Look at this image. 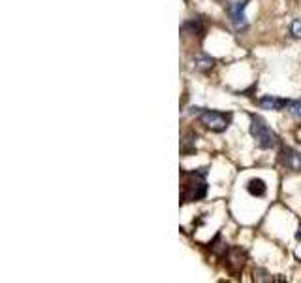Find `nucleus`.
Returning <instances> with one entry per match:
<instances>
[{
	"label": "nucleus",
	"instance_id": "obj_9",
	"mask_svg": "<svg viewBox=\"0 0 301 283\" xmlns=\"http://www.w3.org/2000/svg\"><path fill=\"white\" fill-rule=\"evenodd\" d=\"M215 59L211 55H205V53H198V55H194V66L198 68V70H209V68L215 66Z\"/></svg>",
	"mask_w": 301,
	"mask_h": 283
},
{
	"label": "nucleus",
	"instance_id": "obj_7",
	"mask_svg": "<svg viewBox=\"0 0 301 283\" xmlns=\"http://www.w3.org/2000/svg\"><path fill=\"white\" fill-rule=\"evenodd\" d=\"M247 191L251 193L252 197H265V193H267V185L264 183V179L260 178H252L249 183H247Z\"/></svg>",
	"mask_w": 301,
	"mask_h": 283
},
{
	"label": "nucleus",
	"instance_id": "obj_5",
	"mask_svg": "<svg viewBox=\"0 0 301 283\" xmlns=\"http://www.w3.org/2000/svg\"><path fill=\"white\" fill-rule=\"evenodd\" d=\"M281 160L283 164L292 172H301V153L292 148H284L281 153Z\"/></svg>",
	"mask_w": 301,
	"mask_h": 283
},
{
	"label": "nucleus",
	"instance_id": "obj_11",
	"mask_svg": "<svg viewBox=\"0 0 301 283\" xmlns=\"http://www.w3.org/2000/svg\"><path fill=\"white\" fill-rule=\"evenodd\" d=\"M292 34H294L295 38H301V19H294L292 21Z\"/></svg>",
	"mask_w": 301,
	"mask_h": 283
},
{
	"label": "nucleus",
	"instance_id": "obj_6",
	"mask_svg": "<svg viewBox=\"0 0 301 283\" xmlns=\"http://www.w3.org/2000/svg\"><path fill=\"white\" fill-rule=\"evenodd\" d=\"M260 108L262 110H269V111H283L286 110V104H288V100L284 99H279V97H271V95H265L260 99Z\"/></svg>",
	"mask_w": 301,
	"mask_h": 283
},
{
	"label": "nucleus",
	"instance_id": "obj_1",
	"mask_svg": "<svg viewBox=\"0 0 301 283\" xmlns=\"http://www.w3.org/2000/svg\"><path fill=\"white\" fill-rule=\"evenodd\" d=\"M207 168H200L194 172L183 174L184 185H183V195H181V202H196L202 200L207 195Z\"/></svg>",
	"mask_w": 301,
	"mask_h": 283
},
{
	"label": "nucleus",
	"instance_id": "obj_10",
	"mask_svg": "<svg viewBox=\"0 0 301 283\" xmlns=\"http://www.w3.org/2000/svg\"><path fill=\"white\" fill-rule=\"evenodd\" d=\"M286 110H288V113L292 117H295V119H301V100H288Z\"/></svg>",
	"mask_w": 301,
	"mask_h": 283
},
{
	"label": "nucleus",
	"instance_id": "obj_2",
	"mask_svg": "<svg viewBox=\"0 0 301 283\" xmlns=\"http://www.w3.org/2000/svg\"><path fill=\"white\" fill-rule=\"evenodd\" d=\"M251 134L252 138L256 140V144H258L260 149H271L277 146V134L273 132V130L267 127V123H265L262 117L258 115H252L251 117Z\"/></svg>",
	"mask_w": 301,
	"mask_h": 283
},
{
	"label": "nucleus",
	"instance_id": "obj_4",
	"mask_svg": "<svg viewBox=\"0 0 301 283\" xmlns=\"http://www.w3.org/2000/svg\"><path fill=\"white\" fill-rule=\"evenodd\" d=\"M245 8H247V0H241V2H235L230 6V17H232V23L237 31H245L247 29V13H245Z\"/></svg>",
	"mask_w": 301,
	"mask_h": 283
},
{
	"label": "nucleus",
	"instance_id": "obj_8",
	"mask_svg": "<svg viewBox=\"0 0 301 283\" xmlns=\"http://www.w3.org/2000/svg\"><path fill=\"white\" fill-rule=\"evenodd\" d=\"M181 31H183L184 34H203V31H205V25H203L202 17H196V19H190V21L183 23Z\"/></svg>",
	"mask_w": 301,
	"mask_h": 283
},
{
	"label": "nucleus",
	"instance_id": "obj_12",
	"mask_svg": "<svg viewBox=\"0 0 301 283\" xmlns=\"http://www.w3.org/2000/svg\"><path fill=\"white\" fill-rule=\"evenodd\" d=\"M295 238H297V240L301 242V225H299V227H297V232H295Z\"/></svg>",
	"mask_w": 301,
	"mask_h": 283
},
{
	"label": "nucleus",
	"instance_id": "obj_3",
	"mask_svg": "<svg viewBox=\"0 0 301 283\" xmlns=\"http://www.w3.org/2000/svg\"><path fill=\"white\" fill-rule=\"evenodd\" d=\"M200 123L205 125L213 132H224L232 123V115L215 110H203L200 111Z\"/></svg>",
	"mask_w": 301,
	"mask_h": 283
}]
</instances>
